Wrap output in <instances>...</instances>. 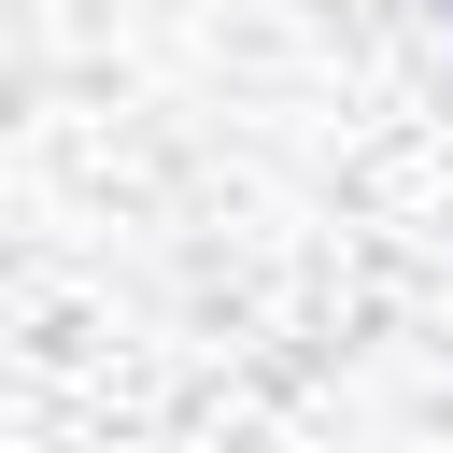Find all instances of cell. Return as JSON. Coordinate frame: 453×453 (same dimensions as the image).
Instances as JSON below:
<instances>
[{
	"label": "cell",
	"instance_id": "6da1fadb",
	"mask_svg": "<svg viewBox=\"0 0 453 453\" xmlns=\"http://www.w3.org/2000/svg\"><path fill=\"white\" fill-rule=\"evenodd\" d=\"M439 14H453V0H439Z\"/></svg>",
	"mask_w": 453,
	"mask_h": 453
}]
</instances>
